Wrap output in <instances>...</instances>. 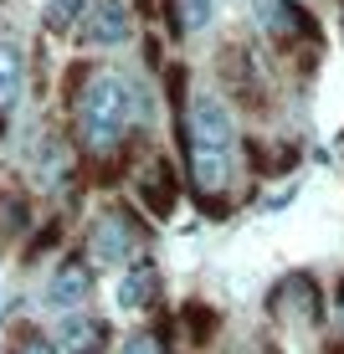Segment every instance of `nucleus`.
<instances>
[{
  "mask_svg": "<svg viewBox=\"0 0 344 354\" xmlns=\"http://www.w3.org/2000/svg\"><path fill=\"white\" fill-rule=\"evenodd\" d=\"M185 149H190V175L195 190L211 201L231 185V165H237V124L221 93H195L185 108Z\"/></svg>",
  "mask_w": 344,
  "mask_h": 354,
  "instance_id": "f257e3e1",
  "label": "nucleus"
},
{
  "mask_svg": "<svg viewBox=\"0 0 344 354\" xmlns=\"http://www.w3.org/2000/svg\"><path fill=\"white\" fill-rule=\"evenodd\" d=\"M339 16H344V10H339Z\"/></svg>",
  "mask_w": 344,
  "mask_h": 354,
  "instance_id": "6ab92c4d",
  "label": "nucleus"
},
{
  "mask_svg": "<svg viewBox=\"0 0 344 354\" xmlns=\"http://www.w3.org/2000/svg\"><path fill=\"white\" fill-rule=\"evenodd\" d=\"M257 21H262V31L282 36V41H298V36L318 41L314 21L303 16V6H293V0H257Z\"/></svg>",
  "mask_w": 344,
  "mask_h": 354,
  "instance_id": "423d86ee",
  "label": "nucleus"
},
{
  "mask_svg": "<svg viewBox=\"0 0 344 354\" xmlns=\"http://www.w3.org/2000/svg\"><path fill=\"white\" fill-rule=\"evenodd\" d=\"M134 108H139V93L129 88L124 72H114V67L93 72L82 97H78V139H82V149H93V154L118 149L129 124H134Z\"/></svg>",
  "mask_w": 344,
  "mask_h": 354,
  "instance_id": "f03ea898",
  "label": "nucleus"
},
{
  "mask_svg": "<svg viewBox=\"0 0 344 354\" xmlns=\"http://www.w3.org/2000/svg\"><path fill=\"white\" fill-rule=\"evenodd\" d=\"M134 190H139V205L150 216H170L175 211V175H170L165 160H154L150 169H144V175L134 180Z\"/></svg>",
  "mask_w": 344,
  "mask_h": 354,
  "instance_id": "1a4fd4ad",
  "label": "nucleus"
},
{
  "mask_svg": "<svg viewBox=\"0 0 344 354\" xmlns=\"http://www.w3.org/2000/svg\"><path fill=\"white\" fill-rule=\"evenodd\" d=\"M134 252H139V231H134V221L124 211H103L88 231V257L103 262V267H118L129 262Z\"/></svg>",
  "mask_w": 344,
  "mask_h": 354,
  "instance_id": "7ed1b4c3",
  "label": "nucleus"
},
{
  "mask_svg": "<svg viewBox=\"0 0 344 354\" xmlns=\"http://www.w3.org/2000/svg\"><path fill=\"white\" fill-rule=\"evenodd\" d=\"M154 6V0H134V10H150Z\"/></svg>",
  "mask_w": 344,
  "mask_h": 354,
  "instance_id": "f3484780",
  "label": "nucleus"
},
{
  "mask_svg": "<svg viewBox=\"0 0 344 354\" xmlns=\"http://www.w3.org/2000/svg\"><path fill=\"white\" fill-rule=\"evenodd\" d=\"M134 21H129V6L124 0H88V16H82V36L98 46H118L129 41Z\"/></svg>",
  "mask_w": 344,
  "mask_h": 354,
  "instance_id": "39448f33",
  "label": "nucleus"
},
{
  "mask_svg": "<svg viewBox=\"0 0 344 354\" xmlns=\"http://www.w3.org/2000/svg\"><path fill=\"white\" fill-rule=\"evenodd\" d=\"M21 88H26V62H21L16 41H0V118L21 103Z\"/></svg>",
  "mask_w": 344,
  "mask_h": 354,
  "instance_id": "9d476101",
  "label": "nucleus"
},
{
  "mask_svg": "<svg viewBox=\"0 0 344 354\" xmlns=\"http://www.w3.org/2000/svg\"><path fill=\"white\" fill-rule=\"evenodd\" d=\"M21 354H57V344H52V339H42V334H31L26 344H21Z\"/></svg>",
  "mask_w": 344,
  "mask_h": 354,
  "instance_id": "dca6fc26",
  "label": "nucleus"
},
{
  "mask_svg": "<svg viewBox=\"0 0 344 354\" xmlns=\"http://www.w3.org/2000/svg\"><path fill=\"white\" fill-rule=\"evenodd\" d=\"M124 354H165V344H159V334H129Z\"/></svg>",
  "mask_w": 344,
  "mask_h": 354,
  "instance_id": "2eb2a0df",
  "label": "nucleus"
},
{
  "mask_svg": "<svg viewBox=\"0 0 344 354\" xmlns=\"http://www.w3.org/2000/svg\"><path fill=\"white\" fill-rule=\"evenodd\" d=\"M339 319H344V288H339Z\"/></svg>",
  "mask_w": 344,
  "mask_h": 354,
  "instance_id": "a211bd4d",
  "label": "nucleus"
},
{
  "mask_svg": "<svg viewBox=\"0 0 344 354\" xmlns=\"http://www.w3.org/2000/svg\"><path fill=\"white\" fill-rule=\"evenodd\" d=\"M88 292H93V272H88L78 257H67V262L52 272V283H46V303H52V308H62V313H72Z\"/></svg>",
  "mask_w": 344,
  "mask_h": 354,
  "instance_id": "6e6552de",
  "label": "nucleus"
},
{
  "mask_svg": "<svg viewBox=\"0 0 344 354\" xmlns=\"http://www.w3.org/2000/svg\"><path fill=\"white\" fill-rule=\"evenodd\" d=\"M267 308H273V319H282L288 328H314L318 324V288H314V277H288V283H282L278 292H273V303H267Z\"/></svg>",
  "mask_w": 344,
  "mask_h": 354,
  "instance_id": "20e7f679",
  "label": "nucleus"
},
{
  "mask_svg": "<svg viewBox=\"0 0 344 354\" xmlns=\"http://www.w3.org/2000/svg\"><path fill=\"white\" fill-rule=\"evenodd\" d=\"M180 10H185V16H180V31H195V26L211 21V0H180Z\"/></svg>",
  "mask_w": 344,
  "mask_h": 354,
  "instance_id": "4468645a",
  "label": "nucleus"
},
{
  "mask_svg": "<svg viewBox=\"0 0 344 354\" xmlns=\"http://www.w3.org/2000/svg\"><path fill=\"white\" fill-rule=\"evenodd\" d=\"M180 319H185V328H190V344H206V339L216 334V313L206 308V303H190Z\"/></svg>",
  "mask_w": 344,
  "mask_h": 354,
  "instance_id": "f8f14e48",
  "label": "nucleus"
},
{
  "mask_svg": "<svg viewBox=\"0 0 344 354\" xmlns=\"http://www.w3.org/2000/svg\"><path fill=\"white\" fill-rule=\"evenodd\" d=\"M154 298H159V272L150 262H134L118 283V308H150Z\"/></svg>",
  "mask_w": 344,
  "mask_h": 354,
  "instance_id": "9b49d317",
  "label": "nucleus"
},
{
  "mask_svg": "<svg viewBox=\"0 0 344 354\" xmlns=\"http://www.w3.org/2000/svg\"><path fill=\"white\" fill-rule=\"evenodd\" d=\"M82 10H88V0H46V26H52V31H67Z\"/></svg>",
  "mask_w": 344,
  "mask_h": 354,
  "instance_id": "ddd939ff",
  "label": "nucleus"
},
{
  "mask_svg": "<svg viewBox=\"0 0 344 354\" xmlns=\"http://www.w3.org/2000/svg\"><path fill=\"white\" fill-rule=\"evenodd\" d=\"M103 339H108L103 319H93V313H67V319L57 324L52 344H57V354H98Z\"/></svg>",
  "mask_w": 344,
  "mask_h": 354,
  "instance_id": "0eeeda50",
  "label": "nucleus"
}]
</instances>
